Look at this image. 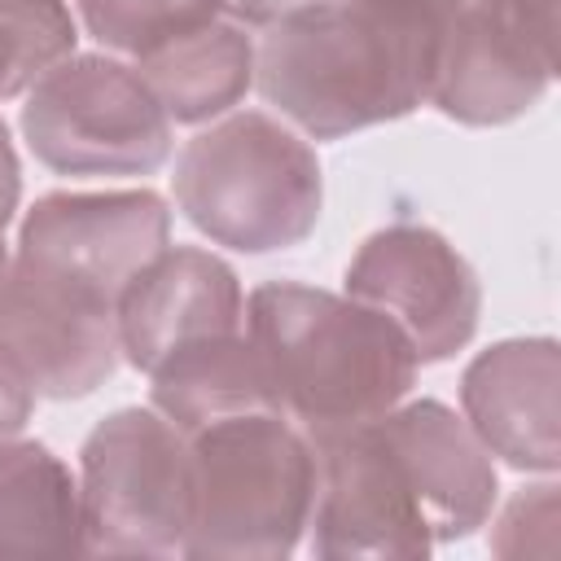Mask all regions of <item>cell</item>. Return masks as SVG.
Wrapping results in <instances>:
<instances>
[{
	"mask_svg": "<svg viewBox=\"0 0 561 561\" xmlns=\"http://www.w3.org/2000/svg\"><path fill=\"white\" fill-rule=\"evenodd\" d=\"M460 0H320L263 26L259 96L307 140L394 123L430 105L438 48Z\"/></svg>",
	"mask_w": 561,
	"mask_h": 561,
	"instance_id": "6da1fadb",
	"label": "cell"
},
{
	"mask_svg": "<svg viewBox=\"0 0 561 561\" xmlns=\"http://www.w3.org/2000/svg\"><path fill=\"white\" fill-rule=\"evenodd\" d=\"M245 333L259 351L276 408L307 434L351 430L386 416L416 386L421 359L408 333L377 307L267 280L245 294Z\"/></svg>",
	"mask_w": 561,
	"mask_h": 561,
	"instance_id": "7a4b0ae2",
	"label": "cell"
},
{
	"mask_svg": "<svg viewBox=\"0 0 561 561\" xmlns=\"http://www.w3.org/2000/svg\"><path fill=\"white\" fill-rule=\"evenodd\" d=\"M171 193L180 215L215 245L276 254L316 232L324 175L298 127L263 110H232L184 140Z\"/></svg>",
	"mask_w": 561,
	"mask_h": 561,
	"instance_id": "3957f363",
	"label": "cell"
},
{
	"mask_svg": "<svg viewBox=\"0 0 561 561\" xmlns=\"http://www.w3.org/2000/svg\"><path fill=\"white\" fill-rule=\"evenodd\" d=\"M193 522L180 557L280 561L316 500V447L285 412H237L188 434Z\"/></svg>",
	"mask_w": 561,
	"mask_h": 561,
	"instance_id": "277c9868",
	"label": "cell"
},
{
	"mask_svg": "<svg viewBox=\"0 0 561 561\" xmlns=\"http://www.w3.org/2000/svg\"><path fill=\"white\" fill-rule=\"evenodd\" d=\"M83 552L180 557L193 522L188 434L158 408H114L79 447Z\"/></svg>",
	"mask_w": 561,
	"mask_h": 561,
	"instance_id": "5b68a950",
	"label": "cell"
},
{
	"mask_svg": "<svg viewBox=\"0 0 561 561\" xmlns=\"http://www.w3.org/2000/svg\"><path fill=\"white\" fill-rule=\"evenodd\" d=\"M22 140L57 175H153L171 158V118L114 53H70L22 105Z\"/></svg>",
	"mask_w": 561,
	"mask_h": 561,
	"instance_id": "8992f818",
	"label": "cell"
},
{
	"mask_svg": "<svg viewBox=\"0 0 561 561\" xmlns=\"http://www.w3.org/2000/svg\"><path fill=\"white\" fill-rule=\"evenodd\" d=\"M557 79V0H460L430 105L465 127H504Z\"/></svg>",
	"mask_w": 561,
	"mask_h": 561,
	"instance_id": "52a82bcc",
	"label": "cell"
},
{
	"mask_svg": "<svg viewBox=\"0 0 561 561\" xmlns=\"http://www.w3.org/2000/svg\"><path fill=\"white\" fill-rule=\"evenodd\" d=\"M0 351L39 399H83L118 364V298L9 254L0 276Z\"/></svg>",
	"mask_w": 561,
	"mask_h": 561,
	"instance_id": "ba28073f",
	"label": "cell"
},
{
	"mask_svg": "<svg viewBox=\"0 0 561 561\" xmlns=\"http://www.w3.org/2000/svg\"><path fill=\"white\" fill-rule=\"evenodd\" d=\"M316 447V500L307 517V548L324 561H421L434 548L425 513L377 434L351 425L307 434Z\"/></svg>",
	"mask_w": 561,
	"mask_h": 561,
	"instance_id": "9c48e42d",
	"label": "cell"
},
{
	"mask_svg": "<svg viewBox=\"0 0 561 561\" xmlns=\"http://www.w3.org/2000/svg\"><path fill=\"white\" fill-rule=\"evenodd\" d=\"M351 298L390 316L421 364H443L478 333L482 285L469 259L425 224L377 228L346 263Z\"/></svg>",
	"mask_w": 561,
	"mask_h": 561,
	"instance_id": "30bf717a",
	"label": "cell"
},
{
	"mask_svg": "<svg viewBox=\"0 0 561 561\" xmlns=\"http://www.w3.org/2000/svg\"><path fill=\"white\" fill-rule=\"evenodd\" d=\"M171 245V206L153 188H53L18 224V259L66 272L110 298Z\"/></svg>",
	"mask_w": 561,
	"mask_h": 561,
	"instance_id": "8fae6325",
	"label": "cell"
},
{
	"mask_svg": "<svg viewBox=\"0 0 561 561\" xmlns=\"http://www.w3.org/2000/svg\"><path fill=\"white\" fill-rule=\"evenodd\" d=\"M237 329H245V289L237 272L202 245H167L118 298V346L145 377L175 351Z\"/></svg>",
	"mask_w": 561,
	"mask_h": 561,
	"instance_id": "7c38bea8",
	"label": "cell"
},
{
	"mask_svg": "<svg viewBox=\"0 0 561 561\" xmlns=\"http://www.w3.org/2000/svg\"><path fill=\"white\" fill-rule=\"evenodd\" d=\"M561 351L557 337H504L460 373V416L478 443L522 473L561 469Z\"/></svg>",
	"mask_w": 561,
	"mask_h": 561,
	"instance_id": "4fadbf2b",
	"label": "cell"
},
{
	"mask_svg": "<svg viewBox=\"0 0 561 561\" xmlns=\"http://www.w3.org/2000/svg\"><path fill=\"white\" fill-rule=\"evenodd\" d=\"M394 451L434 543H451L491 522L500 478L491 451L478 443L465 416L438 399H403L373 421Z\"/></svg>",
	"mask_w": 561,
	"mask_h": 561,
	"instance_id": "5bb4252c",
	"label": "cell"
},
{
	"mask_svg": "<svg viewBox=\"0 0 561 561\" xmlns=\"http://www.w3.org/2000/svg\"><path fill=\"white\" fill-rule=\"evenodd\" d=\"M171 123L202 127L232 114L254 88V35L237 18H215L131 61Z\"/></svg>",
	"mask_w": 561,
	"mask_h": 561,
	"instance_id": "9a60e30c",
	"label": "cell"
},
{
	"mask_svg": "<svg viewBox=\"0 0 561 561\" xmlns=\"http://www.w3.org/2000/svg\"><path fill=\"white\" fill-rule=\"evenodd\" d=\"M149 408L193 434L237 412H280L245 329L175 351L149 373Z\"/></svg>",
	"mask_w": 561,
	"mask_h": 561,
	"instance_id": "2e32d148",
	"label": "cell"
},
{
	"mask_svg": "<svg viewBox=\"0 0 561 561\" xmlns=\"http://www.w3.org/2000/svg\"><path fill=\"white\" fill-rule=\"evenodd\" d=\"M0 552H83L79 478L53 447L22 434L0 443Z\"/></svg>",
	"mask_w": 561,
	"mask_h": 561,
	"instance_id": "e0dca14e",
	"label": "cell"
},
{
	"mask_svg": "<svg viewBox=\"0 0 561 561\" xmlns=\"http://www.w3.org/2000/svg\"><path fill=\"white\" fill-rule=\"evenodd\" d=\"M70 53L79 18L66 0H0V101L26 96Z\"/></svg>",
	"mask_w": 561,
	"mask_h": 561,
	"instance_id": "ac0fdd59",
	"label": "cell"
},
{
	"mask_svg": "<svg viewBox=\"0 0 561 561\" xmlns=\"http://www.w3.org/2000/svg\"><path fill=\"white\" fill-rule=\"evenodd\" d=\"M75 9L101 53L136 61L158 44L224 18L228 0H75Z\"/></svg>",
	"mask_w": 561,
	"mask_h": 561,
	"instance_id": "d6986e66",
	"label": "cell"
},
{
	"mask_svg": "<svg viewBox=\"0 0 561 561\" xmlns=\"http://www.w3.org/2000/svg\"><path fill=\"white\" fill-rule=\"evenodd\" d=\"M491 552L495 557H552L557 552V482L522 486L504 513L495 517L491 530Z\"/></svg>",
	"mask_w": 561,
	"mask_h": 561,
	"instance_id": "ffe728a7",
	"label": "cell"
},
{
	"mask_svg": "<svg viewBox=\"0 0 561 561\" xmlns=\"http://www.w3.org/2000/svg\"><path fill=\"white\" fill-rule=\"evenodd\" d=\"M35 390L26 386V377L9 364V355L0 351V443L4 438H18L35 412Z\"/></svg>",
	"mask_w": 561,
	"mask_h": 561,
	"instance_id": "44dd1931",
	"label": "cell"
},
{
	"mask_svg": "<svg viewBox=\"0 0 561 561\" xmlns=\"http://www.w3.org/2000/svg\"><path fill=\"white\" fill-rule=\"evenodd\" d=\"M18 202H22V162H18L13 136H9V123L0 118V232L13 224Z\"/></svg>",
	"mask_w": 561,
	"mask_h": 561,
	"instance_id": "7402d4cb",
	"label": "cell"
},
{
	"mask_svg": "<svg viewBox=\"0 0 561 561\" xmlns=\"http://www.w3.org/2000/svg\"><path fill=\"white\" fill-rule=\"evenodd\" d=\"M311 4H320V0H228V18H237L241 26H259L263 31V26L289 18V13H302Z\"/></svg>",
	"mask_w": 561,
	"mask_h": 561,
	"instance_id": "603a6c76",
	"label": "cell"
},
{
	"mask_svg": "<svg viewBox=\"0 0 561 561\" xmlns=\"http://www.w3.org/2000/svg\"><path fill=\"white\" fill-rule=\"evenodd\" d=\"M4 267H9V245H4V232H0V276H4Z\"/></svg>",
	"mask_w": 561,
	"mask_h": 561,
	"instance_id": "cb8c5ba5",
	"label": "cell"
}]
</instances>
